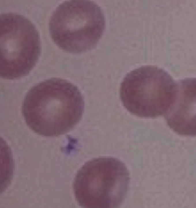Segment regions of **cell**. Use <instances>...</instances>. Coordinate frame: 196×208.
<instances>
[{
    "instance_id": "cell-1",
    "label": "cell",
    "mask_w": 196,
    "mask_h": 208,
    "mask_svg": "<svg viewBox=\"0 0 196 208\" xmlns=\"http://www.w3.org/2000/svg\"><path fill=\"white\" fill-rule=\"evenodd\" d=\"M84 99L78 88L60 78H51L31 88L25 95L22 114L33 131L44 137L66 133L82 119Z\"/></svg>"
},
{
    "instance_id": "cell-2",
    "label": "cell",
    "mask_w": 196,
    "mask_h": 208,
    "mask_svg": "<svg viewBox=\"0 0 196 208\" xmlns=\"http://www.w3.org/2000/svg\"><path fill=\"white\" fill-rule=\"evenodd\" d=\"M99 6L91 0H66L52 13L48 23L50 38L59 49L80 54L95 48L105 30Z\"/></svg>"
},
{
    "instance_id": "cell-3",
    "label": "cell",
    "mask_w": 196,
    "mask_h": 208,
    "mask_svg": "<svg viewBox=\"0 0 196 208\" xmlns=\"http://www.w3.org/2000/svg\"><path fill=\"white\" fill-rule=\"evenodd\" d=\"M129 172L112 157L94 158L82 166L73 184L75 198L83 208H118L127 194Z\"/></svg>"
},
{
    "instance_id": "cell-4",
    "label": "cell",
    "mask_w": 196,
    "mask_h": 208,
    "mask_svg": "<svg viewBox=\"0 0 196 208\" xmlns=\"http://www.w3.org/2000/svg\"><path fill=\"white\" fill-rule=\"evenodd\" d=\"M1 77L16 80L32 71L41 55V39L35 25L16 13L0 16Z\"/></svg>"
},
{
    "instance_id": "cell-5",
    "label": "cell",
    "mask_w": 196,
    "mask_h": 208,
    "mask_svg": "<svg viewBox=\"0 0 196 208\" xmlns=\"http://www.w3.org/2000/svg\"><path fill=\"white\" fill-rule=\"evenodd\" d=\"M123 106L141 118H156L167 113L175 99L169 77L150 69L128 73L120 87Z\"/></svg>"
},
{
    "instance_id": "cell-6",
    "label": "cell",
    "mask_w": 196,
    "mask_h": 208,
    "mask_svg": "<svg viewBox=\"0 0 196 208\" xmlns=\"http://www.w3.org/2000/svg\"><path fill=\"white\" fill-rule=\"evenodd\" d=\"M165 118L168 126L179 135L196 136V83L182 86Z\"/></svg>"
}]
</instances>
